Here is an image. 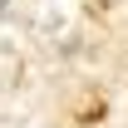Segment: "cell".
Listing matches in <instances>:
<instances>
[{"mask_svg": "<svg viewBox=\"0 0 128 128\" xmlns=\"http://www.w3.org/2000/svg\"><path fill=\"white\" fill-rule=\"evenodd\" d=\"M0 15H5V0H0Z\"/></svg>", "mask_w": 128, "mask_h": 128, "instance_id": "obj_1", "label": "cell"}]
</instances>
